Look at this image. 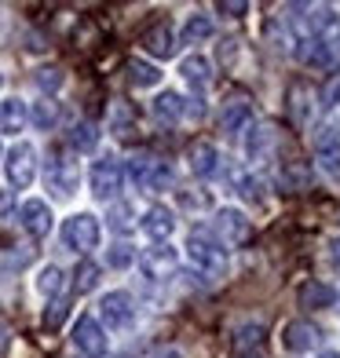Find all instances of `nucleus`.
Here are the masks:
<instances>
[{
    "label": "nucleus",
    "instance_id": "3",
    "mask_svg": "<svg viewBox=\"0 0 340 358\" xmlns=\"http://www.w3.org/2000/svg\"><path fill=\"white\" fill-rule=\"evenodd\" d=\"M99 238H103V227L92 213H77V216H70L66 223H62V245L80 252V256L99 249Z\"/></svg>",
    "mask_w": 340,
    "mask_h": 358
},
{
    "label": "nucleus",
    "instance_id": "44",
    "mask_svg": "<svg viewBox=\"0 0 340 358\" xmlns=\"http://www.w3.org/2000/svg\"><path fill=\"white\" fill-rule=\"evenodd\" d=\"M15 220V194L11 190H0V223Z\"/></svg>",
    "mask_w": 340,
    "mask_h": 358
},
{
    "label": "nucleus",
    "instance_id": "39",
    "mask_svg": "<svg viewBox=\"0 0 340 358\" xmlns=\"http://www.w3.org/2000/svg\"><path fill=\"white\" fill-rule=\"evenodd\" d=\"M66 315H70V303L59 296V300H52L44 307V325H48V329H59V325L66 322Z\"/></svg>",
    "mask_w": 340,
    "mask_h": 358
},
{
    "label": "nucleus",
    "instance_id": "26",
    "mask_svg": "<svg viewBox=\"0 0 340 358\" xmlns=\"http://www.w3.org/2000/svg\"><path fill=\"white\" fill-rule=\"evenodd\" d=\"M180 73L187 77V85H194V88H208V80H213V62H208L205 55H187V59H183V66H180Z\"/></svg>",
    "mask_w": 340,
    "mask_h": 358
},
{
    "label": "nucleus",
    "instance_id": "36",
    "mask_svg": "<svg viewBox=\"0 0 340 358\" xmlns=\"http://www.w3.org/2000/svg\"><path fill=\"white\" fill-rule=\"evenodd\" d=\"M29 259H34V249H26V245H8V252H0V267H4V271H22Z\"/></svg>",
    "mask_w": 340,
    "mask_h": 358
},
{
    "label": "nucleus",
    "instance_id": "29",
    "mask_svg": "<svg viewBox=\"0 0 340 358\" xmlns=\"http://www.w3.org/2000/svg\"><path fill=\"white\" fill-rule=\"evenodd\" d=\"M26 117L34 121V124L41 128V132H48V128H55V124H59V103L44 95V99H37V103H34V110H29Z\"/></svg>",
    "mask_w": 340,
    "mask_h": 358
},
{
    "label": "nucleus",
    "instance_id": "40",
    "mask_svg": "<svg viewBox=\"0 0 340 358\" xmlns=\"http://www.w3.org/2000/svg\"><path fill=\"white\" fill-rule=\"evenodd\" d=\"M238 194H241V198H246V201L260 205V201H264V183H260V179H256V176H246V179H241V183H238Z\"/></svg>",
    "mask_w": 340,
    "mask_h": 358
},
{
    "label": "nucleus",
    "instance_id": "21",
    "mask_svg": "<svg viewBox=\"0 0 340 358\" xmlns=\"http://www.w3.org/2000/svg\"><path fill=\"white\" fill-rule=\"evenodd\" d=\"M333 303H337V289L326 282H307L300 289V307H307V311H330Z\"/></svg>",
    "mask_w": 340,
    "mask_h": 358
},
{
    "label": "nucleus",
    "instance_id": "19",
    "mask_svg": "<svg viewBox=\"0 0 340 358\" xmlns=\"http://www.w3.org/2000/svg\"><path fill=\"white\" fill-rule=\"evenodd\" d=\"M274 146H278V128L274 124H260L256 132L249 136V161H256V165H267V161L274 157Z\"/></svg>",
    "mask_w": 340,
    "mask_h": 358
},
{
    "label": "nucleus",
    "instance_id": "33",
    "mask_svg": "<svg viewBox=\"0 0 340 358\" xmlns=\"http://www.w3.org/2000/svg\"><path fill=\"white\" fill-rule=\"evenodd\" d=\"M62 285H66V274H62L59 267H44L37 274V292H41V296H48V300H59Z\"/></svg>",
    "mask_w": 340,
    "mask_h": 358
},
{
    "label": "nucleus",
    "instance_id": "30",
    "mask_svg": "<svg viewBox=\"0 0 340 358\" xmlns=\"http://www.w3.org/2000/svg\"><path fill=\"white\" fill-rule=\"evenodd\" d=\"M264 340V322H241L234 329V351H256Z\"/></svg>",
    "mask_w": 340,
    "mask_h": 358
},
{
    "label": "nucleus",
    "instance_id": "8",
    "mask_svg": "<svg viewBox=\"0 0 340 358\" xmlns=\"http://www.w3.org/2000/svg\"><path fill=\"white\" fill-rule=\"evenodd\" d=\"M73 351L80 358H103L106 355V329L92 315H80L77 325H73Z\"/></svg>",
    "mask_w": 340,
    "mask_h": 358
},
{
    "label": "nucleus",
    "instance_id": "18",
    "mask_svg": "<svg viewBox=\"0 0 340 358\" xmlns=\"http://www.w3.org/2000/svg\"><path fill=\"white\" fill-rule=\"evenodd\" d=\"M249 124H253V103H249V99H231V103H223V110H220V128H223L227 136L246 132Z\"/></svg>",
    "mask_w": 340,
    "mask_h": 358
},
{
    "label": "nucleus",
    "instance_id": "11",
    "mask_svg": "<svg viewBox=\"0 0 340 358\" xmlns=\"http://www.w3.org/2000/svg\"><path fill=\"white\" fill-rule=\"evenodd\" d=\"M315 88L307 85V80H293L289 85V92H285V110H289V117H293V124L297 128H311V121H315Z\"/></svg>",
    "mask_w": 340,
    "mask_h": 358
},
{
    "label": "nucleus",
    "instance_id": "47",
    "mask_svg": "<svg viewBox=\"0 0 340 358\" xmlns=\"http://www.w3.org/2000/svg\"><path fill=\"white\" fill-rule=\"evenodd\" d=\"M330 249H333V252H330V256H333V264L340 267V241H333V245H330Z\"/></svg>",
    "mask_w": 340,
    "mask_h": 358
},
{
    "label": "nucleus",
    "instance_id": "32",
    "mask_svg": "<svg viewBox=\"0 0 340 358\" xmlns=\"http://www.w3.org/2000/svg\"><path fill=\"white\" fill-rule=\"evenodd\" d=\"M282 187H289V190H307V187H311V169H307L304 161H285Z\"/></svg>",
    "mask_w": 340,
    "mask_h": 358
},
{
    "label": "nucleus",
    "instance_id": "1",
    "mask_svg": "<svg viewBox=\"0 0 340 358\" xmlns=\"http://www.w3.org/2000/svg\"><path fill=\"white\" fill-rule=\"evenodd\" d=\"M128 176H132V183L139 190H169L176 183V172L169 161H161L154 154H136V157H128Z\"/></svg>",
    "mask_w": 340,
    "mask_h": 358
},
{
    "label": "nucleus",
    "instance_id": "12",
    "mask_svg": "<svg viewBox=\"0 0 340 358\" xmlns=\"http://www.w3.org/2000/svg\"><path fill=\"white\" fill-rule=\"evenodd\" d=\"M311 146H315V157L318 165L326 169L330 176H340V132L333 124H322L318 132L311 136Z\"/></svg>",
    "mask_w": 340,
    "mask_h": 358
},
{
    "label": "nucleus",
    "instance_id": "49",
    "mask_svg": "<svg viewBox=\"0 0 340 358\" xmlns=\"http://www.w3.org/2000/svg\"><path fill=\"white\" fill-rule=\"evenodd\" d=\"M234 358H260L256 351H234Z\"/></svg>",
    "mask_w": 340,
    "mask_h": 358
},
{
    "label": "nucleus",
    "instance_id": "27",
    "mask_svg": "<svg viewBox=\"0 0 340 358\" xmlns=\"http://www.w3.org/2000/svg\"><path fill=\"white\" fill-rule=\"evenodd\" d=\"M125 70H128V80H132L136 88H154L161 80V70L154 66V62H143V59H128Z\"/></svg>",
    "mask_w": 340,
    "mask_h": 358
},
{
    "label": "nucleus",
    "instance_id": "22",
    "mask_svg": "<svg viewBox=\"0 0 340 358\" xmlns=\"http://www.w3.org/2000/svg\"><path fill=\"white\" fill-rule=\"evenodd\" d=\"M297 59L304 62V66H330L333 52H330V44L318 41V37H300L297 41Z\"/></svg>",
    "mask_w": 340,
    "mask_h": 358
},
{
    "label": "nucleus",
    "instance_id": "15",
    "mask_svg": "<svg viewBox=\"0 0 340 358\" xmlns=\"http://www.w3.org/2000/svg\"><path fill=\"white\" fill-rule=\"evenodd\" d=\"M19 223H22V231L29 234V238H48V231H52V208H48V201H26L22 208H19Z\"/></svg>",
    "mask_w": 340,
    "mask_h": 358
},
{
    "label": "nucleus",
    "instance_id": "43",
    "mask_svg": "<svg viewBox=\"0 0 340 358\" xmlns=\"http://www.w3.org/2000/svg\"><path fill=\"white\" fill-rule=\"evenodd\" d=\"M216 11H223V15H231V19H238V15H246V11H249V4H246V0H220Z\"/></svg>",
    "mask_w": 340,
    "mask_h": 358
},
{
    "label": "nucleus",
    "instance_id": "13",
    "mask_svg": "<svg viewBox=\"0 0 340 358\" xmlns=\"http://www.w3.org/2000/svg\"><path fill=\"white\" fill-rule=\"evenodd\" d=\"M282 344L289 351H297V355H307V351H315L322 344V329H318V325H311L307 318H297V322H289L285 329H282Z\"/></svg>",
    "mask_w": 340,
    "mask_h": 358
},
{
    "label": "nucleus",
    "instance_id": "28",
    "mask_svg": "<svg viewBox=\"0 0 340 358\" xmlns=\"http://www.w3.org/2000/svg\"><path fill=\"white\" fill-rule=\"evenodd\" d=\"M70 146H73V150H80V154L95 150V146H99V128H95L92 121H77L70 128Z\"/></svg>",
    "mask_w": 340,
    "mask_h": 358
},
{
    "label": "nucleus",
    "instance_id": "23",
    "mask_svg": "<svg viewBox=\"0 0 340 358\" xmlns=\"http://www.w3.org/2000/svg\"><path fill=\"white\" fill-rule=\"evenodd\" d=\"M154 117L161 124H176V121H183L187 117V99L183 95H176V92H165V95H157L154 99Z\"/></svg>",
    "mask_w": 340,
    "mask_h": 358
},
{
    "label": "nucleus",
    "instance_id": "42",
    "mask_svg": "<svg viewBox=\"0 0 340 358\" xmlns=\"http://www.w3.org/2000/svg\"><path fill=\"white\" fill-rule=\"evenodd\" d=\"M326 106H330L333 117H340V77L330 80V88H326Z\"/></svg>",
    "mask_w": 340,
    "mask_h": 358
},
{
    "label": "nucleus",
    "instance_id": "50",
    "mask_svg": "<svg viewBox=\"0 0 340 358\" xmlns=\"http://www.w3.org/2000/svg\"><path fill=\"white\" fill-rule=\"evenodd\" d=\"M318 358H340V351H322Z\"/></svg>",
    "mask_w": 340,
    "mask_h": 358
},
{
    "label": "nucleus",
    "instance_id": "34",
    "mask_svg": "<svg viewBox=\"0 0 340 358\" xmlns=\"http://www.w3.org/2000/svg\"><path fill=\"white\" fill-rule=\"evenodd\" d=\"M95 285H99V264H92V259H80L77 271H73V292H92Z\"/></svg>",
    "mask_w": 340,
    "mask_h": 358
},
{
    "label": "nucleus",
    "instance_id": "16",
    "mask_svg": "<svg viewBox=\"0 0 340 358\" xmlns=\"http://www.w3.org/2000/svg\"><path fill=\"white\" fill-rule=\"evenodd\" d=\"M187 165L194 176H216L220 172V150H216V143H208V139H198V143H190V150H187Z\"/></svg>",
    "mask_w": 340,
    "mask_h": 358
},
{
    "label": "nucleus",
    "instance_id": "4",
    "mask_svg": "<svg viewBox=\"0 0 340 358\" xmlns=\"http://www.w3.org/2000/svg\"><path fill=\"white\" fill-rule=\"evenodd\" d=\"M44 183H48V190H52L55 198H70V194L77 190V183H80L77 161L70 154H62V150H52L48 169H44Z\"/></svg>",
    "mask_w": 340,
    "mask_h": 358
},
{
    "label": "nucleus",
    "instance_id": "48",
    "mask_svg": "<svg viewBox=\"0 0 340 358\" xmlns=\"http://www.w3.org/2000/svg\"><path fill=\"white\" fill-rule=\"evenodd\" d=\"M330 52H333V59H337V55H340V34H337V37H333V44H330Z\"/></svg>",
    "mask_w": 340,
    "mask_h": 358
},
{
    "label": "nucleus",
    "instance_id": "41",
    "mask_svg": "<svg viewBox=\"0 0 340 358\" xmlns=\"http://www.w3.org/2000/svg\"><path fill=\"white\" fill-rule=\"evenodd\" d=\"M132 259H136V249H132V245H125V241H121V245H113V249H110L106 264L121 271V267H128V264H132Z\"/></svg>",
    "mask_w": 340,
    "mask_h": 358
},
{
    "label": "nucleus",
    "instance_id": "6",
    "mask_svg": "<svg viewBox=\"0 0 340 358\" xmlns=\"http://www.w3.org/2000/svg\"><path fill=\"white\" fill-rule=\"evenodd\" d=\"M4 176H8V183L15 190H26L29 183H34V176H37V150L34 146L15 143L8 150V161H4Z\"/></svg>",
    "mask_w": 340,
    "mask_h": 358
},
{
    "label": "nucleus",
    "instance_id": "37",
    "mask_svg": "<svg viewBox=\"0 0 340 358\" xmlns=\"http://www.w3.org/2000/svg\"><path fill=\"white\" fill-rule=\"evenodd\" d=\"M34 85H37L41 92H48V99H52V92L62 88V70H59V66H41V70L34 73Z\"/></svg>",
    "mask_w": 340,
    "mask_h": 358
},
{
    "label": "nucleus",
    "instance_id": "10",
    "mask_svg": "<svg viewBox=\"0 0 340 358\" xmlns=\"http://www.w3.org/2000/svg\"><path fill=\"white\" fill-rule=\"evenodd\" d=\"M176 267H180V256H176V249L169 245V241H165V245H150V249L139 252V271L147 274V278H154V282L172 278Z\"/></svg>",
    "mask_w": 340,
    "mask_h": 358
},
{
    "label": "nucleus",
    "instance_id": "35",
    "mask_svg": "<svg viewBox=\"0 0 340 358\" xmlns=\"http://www.w3.org/2000/svg\"><path fill=\"white\" fill-rule=\"evenodd\" d=\"M136 213H132V205H110V213H106V223H110V231H118V234H128L136 227V220H132Z\"/></svg>",
    "mask_w": 340,
    "mask_h": 358
},
{
    "label": "nucleus",
    "instance_id": "17",
    "mask_svg": "<svg viewBox=\"0 0 340 358\" xmlns=\"http://www.w3.org/2000/svg\"><path fill=\"white\" fill-rule=\"evenodd\" d=\"M297 11H304V15H300L304 29H307L304 37H318V41H322V34L337 29V15H333V8H326V4H297Z\"/></svg>",
    "mask_w": 340,
    "mask_h": 358
},
{
    "label": "nucleus",
    "instance_id": "46",
    "mask_svg": "<svg viewBox=\"0 0 340 358\" xmlns=\"http://www.w3.org/2000/svg\"><path fill=\"white\" fill-rule=\"evenodd\" d=\"M150 358H183V351H180V348H161V351H154Z\"/></svg>",
    "mask_w": 340,
    "mask_h": 358
},
{
    "label": "nucleus",
    "instance_id": "7",
    "mask_svg": "<svg viewBox=\"0 0 340 358\" xmlns=\"http://www.w3.org/2000/svg\"><path fill=\"white\" fill-rule=\"evenodd\" d=\"M92 194H95V201H113L118 198V190L125 183V169H121V161L118 157H103V161H95L92 165Z\"/></svg>",
    "mask_w": 340,
    "mask_h": 358
},
{
    "label": "nucleus",
    "instance_id": "31",
    "mask_svg": "<svg viewBox=\"0 0 340 358\" xmlns=\"http://www.w3.org/2000/svg\"><path fill=\"white\" fill-rule=\"evenodd\" d=\"M213 37V19L208 15H190L183 22V44H205Z\"/></svg>",
    "mask_w": 340,
    "mask_h": 358
},
{
    "label": "nucleus",
    "instance_id": "38",
    "mask_svg": "<svg viewBox=\"0 0 340 358\" xmlns=\"http://www.w3.org/2000/svg\"><path fill=\"white\" fill-rule=\"evenodd\" d=\"M180 205L187 213H208L213 208V198H208L205 190H180Z\"/></svg>",
    "mask_w": 340,
    "mask_h": 358
},
{
    "label": "nucleus",
    "instance_id": "25",
    "mask_svg": "<svg viewBox=\"0 0 340 358\" xmlns=\"http://www.w3.org/2000/svg\"><path fill=\"white\" fill-rule=\"evenodd\" d=\"M110 132L118 136V139H128V136L136 132V110L128 106L125 99L110 103Z\"/></svg>",
    "mask_w": 340,
    "mask_h": 358
},
{
    "label": "nucleus",
    "instance_id": "51",
    "mask_svg": "<svg viewBox=\"0 0 340 358\" xmlns=\"http://www.w3.org/2000/svg\"><path fill=\"white\" fill-rule=\"evenodd\" d=\"M0 88H4V73H0Z\"/></svg>",
    "mask_w": 340,
    "mask_h": 358
},
{
    "label": "nucleus",
    "instance_id": "9",
    "mask_svg": "<svg viewBox=\"0 0 340 358\" xmlns=\"http://www.w3.org/2000/svg\"><path fill=\"white\" fill-rule=\"evenodd\" d=\"M99 315L106 322V329H128L136 322V300L125 289H113L99 300Z\"/></svg>",
    "mask_w": 340,
    "mask_h": 358
},
{
    "label": "nucleus",
    "instance_id": "45",
    "mask_svg": "<svg viewBox=\"0 0 340 358\" xmlns=\"http://www.w3.org/2000/svg\"><path fill=\"white\" fill-rule=\"evenodd\" d=\"M8 348H11V329H8L4 322H0V355H4Z\"/></svg>",
    "mask_w": 340,
    "mask_h": 358
},
{
    "label": "nucleus",
    "instance_id": "20",
    "mask_svg": "<svg viewBox=\"0 0 340 358\" xmlns=\"http://www.w3.org/2000/svg\"><path fill=\"white\" fill-rule=\"evenodd\" d=\"M143 52L154 55V59H172L176 55V34H172V26L157 22L154 29H147V34H143Z\"/></svg>",
    "mask_w": 340,
    "mask_h": 358
},
{
    "label": "nucleus",
    "instance_id": "2",
    "mask_svg": "<svg viewBox=\"0 0 340 358\" xmlns=\"http://www.w3.org/2000/svg\"><path fill=\"white\" fill-rule=\"evenodd\" d=\"M187 259H190V267H198L201 274H208V278L227 274V249L220 245V241L205 238V234L187 238Z\"/></svg>",
    "mask_w": 340,
    "mask_h": 358
},
{
    "label": "nucleus",
    "instance_id": "14",
    "mask_svg": "<svg viewBox=\"0 0 340 358\" xmlns=\"http://www.w3.org/2000/svg\"><path fill=\"white\" fill-rule=\"evenodd\" d=\"M139 227H143V234H147L154 245H165V241L172 238V231H176V216H172V208L154 205V208H147V213H143Z\"/></svg>",
    "mask_w": 340,
    "mask_h": 358
},
{
    "label": "nucleus",
    "instance_id": "24",
    "mask_svg": "<svg viewBox=\"0 0 340 358\" xmlns=\"http://www.w3.org/2000/svg\"><path fill=\"white\" fill-rule=\"evenodd\" d=\"M22 128H26V103L11 95V99L0 103V132H4V136H19Z\"/></svg>",
    "mask_w": 340,
    "mask_h": 358
},
{
    "label": "nucleus",
    "instance_id": "5",
    "mask_svg": "<svg viewBox=\"0 0 340 358\" xmlns=\"http://www.w3.org/2000/svg\"><path fill=\"white\" fill-rule=\"evenodd\" d=\"M213 231L220 238V245H231V249H241L253 241V220L241 213V208H220L216 220H213Z\"/></svg>",
    "mask_w": 340,
    "mask_h": 358
},
{
    "label": "nucleus",
    "instance_id": "52",
    "mask_svg": "<svg viewBox=\"0 0 340 358\" xmlns=\"http://www.w3.org/2000/svg\"><path fill=\"white\" fill-rule=\"evenodd\" d=\"M118 358H125V355H118Z\"/></svg>",
    "mask_w": 340,
    "mask_h": 358
}]
</instances>
